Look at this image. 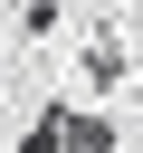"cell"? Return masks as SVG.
<instances>
[{
	"label": "cell",
	"mask_w": 143,
	"mask_h": 153,
	"mask_svg": "<svg viewBox=\"0 0 143 153\" xmlns=\"http://www.w3.org/2000/svg\"><path fill=\"white\" fill-rule=\"evenodd\" d=\"M29 143H114V124L86 115V105H38L29 115Z\"/></svg>",
	"instance_id": "1"
},
{
	"label": "cell",
	"mask_w": 143,
	"mask_h": 153,
	"mask_svg": "<svg viewBox=\"0 0 143 153\" xmlns=\"http://www.w3.org/2000/svg\"><path fill=\"white\" fill-rule=\"evenodd\" d=\"M114 76H124V38L95 29V38H86V86H114Z\"/></svg>",
	"instance_id": "2"
},
{
	"label": "cell",
	"mask_w": 143,
	"mask_h": 153,
	"mask_svg": "<svg viewBox=\"0 0 143 153\" xmlns=\"http://www.w3.org/2000/svg\"><path fill=\"white\" fill-rule=\"evenodd\" d=\"M57 19H67V0H29V38H48Z\"/></svg>",
	"instance_id": "3"
}]
</instances>
